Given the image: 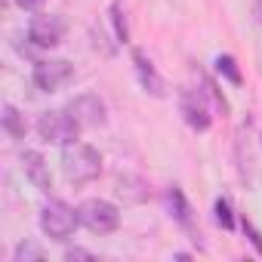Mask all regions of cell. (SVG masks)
I'll list each match as a JSON object with an SVG mask.
<instances>
[{"mask_svg": "<svg viewBox=\"0 0 262 262\" xmlns=\"http://www.w3.org/2000/svg\"><path fill=\"white\" fill-rule=\"evenodd\" d=\"M179 111H182V120L191 129H198V133L210 129V123H213L210 105H207V99H204L201 90H182L179 93Z\"/></svg>", "mask_w": 262, "mask_h": 262, "instance_id": "cell-7", "label": "cell"}, {"mask_svg": "<svg viewBox=\"0 0 262 262\" xmlns=\"http://www.w3.org/2000/svg\"><path fill=\"white\" fill-rule=\"evenodd\" d=\"M34 86L43 90V93H56L62 90L71 77H74V65L68 59H43L34 65Z\"/></svg>", "mask_w": 262, "mask_h": 262, "instance_id": "cell-5", "label": "cell"}, {"mask_svg": "<svg viewBox=\"0 0 262 262\" xmlns=\"http://www.w3.org/2000/svg\"><path fill=\"white\" fill-rule=\"evenodd\" d=\"M65 28L68 25H65V19L59 13H40L28 25V40L34 47H40V50H50V47H56L65 37Z\"/></svg>", "mask_w": 262, "mask_h": 262, "instance_id": "cell-6", "label": "cell"}, {"mask_svg": "<svg viewBox=\"0 0 262 262\" xmlns=\"http://www.w3.org/2000/svg\"><path fill=\"white\" fill-rule=\"evenodd\" d=\"M213 65H216V71H219L228 83H234V86L241 83V71H237V62H234L231 56H216V62H213Z\"/></svg>", "mask_w": 262, "mask_h": 262, "instance_id": "cell-15", "label": "cell"}, {"mask_svg": "<svg viewBox=\"0 0 262 262\" xmlns=\"http://www.w3.org/2000/svg\"><path fill=\"white\" fill-rule=\"evenodd\" d=\"M65 111H68L80 126H102V123H105V102H102L96 93H80V96H74V99L65 105Z\"/></svg>", "mask_w": 262, "mask_h": 262, "instance_id": "cell-8", "label": "cell"}, {"mask_svg": "<svg viewBox=\"0 0 262 262\" xmlns=\"http://www.w3.org/2000/svg\"><path fill=\"white\" fill-rule=\"evenodd\" d=\"M0 120H4V129H7V136L10 139H25L28 133V123H25V114L16 108V105H4V114H0Z\"/></svg>", "mask_w": 262, "mask_h": 262, "instance_id": "cell-13", "label": "cell"}, {"mask_svg": "<svg viewBox=\"0 0 262 262\" xmlns=\"http://www.w3.org/2000/svg\"><path fill=\"white\" fill-rule=\"evenodd\" d=\"M16 4H19L22 10H37V7L43 4V0H16Z\"/></svg>", "mask_w": 262, "mask_h": 262, "instance_id": "cell-20", "label": "cell"}, {"mask_svg": "<svg viewBox=\"0 0 262 262\" xmlns=\"http://www.w3.org/2000/svg\"><path fill=\"white\" fill-rule=\"evenodd\" d=\"M65 259L74 262V259H96V256H93L90 250H83V247H68V250H65Z\"/></svg>", "mask_w": 262, "mask_h": 262, "instance_id": "cell-19", "label": "cell"}, {"mask_svg": "<svg viewBox=\"0 0 262 262\" xmlns=\"http://www.w3.org/2000/svg\"><path fill=\"white\" fill-rule=\"evenodd\" d=\"M117 194L126 204H142V201H148V185L136 176H120L117 179Z\"/></svg>", "mask_w": 262, "mask_h": 262, "instance_id": "cell-11", "label": "cell"}, {"mask_svg": "<svg viewBox=\"0 0 262 262\" xmlns=\"http://www.w3.org/2000/svg\"><path fill=\"white\" fill-rule=\"evenodd\" d=\"M77 216H80V225L93 234H111L117 225H120V213L114 204L102 201V198H90L77 207Z\"/></svg>", "mask_w": 262, "mask_h": 262, "instance_id": "cell-4", "label": "cell"}, {"mask_svg": "<svg viewBox=\"0 0 262 262\" xmlns=\"http://www.w3.org/2000/svg\"><path fill=\"white\" fill-rule=\"evenodd\" d=\"M133 65H136V77H139V86H142L148 96H155V99L167 96V80L158 74V68L151 65V59H148L142 50H133Z\"/></svg>", "mask_w": 262, "mask_h": 262, "instance_id": "cell-9", "label": "cell"}, {"mask_svg": "<svg viewBox=\"0 0 262 262\" xmlns=\"http://www.w3.org/2000/svg\"><path fill=\"white\" fill-rule=\"evenodd\" d=\"M77 225H80V216H77V210L68 207L65 201H56V198H53V201H47V204L40 207V228H43L47 237L65 241V237L74 234Z\"/></svg>", "mask_w": 262, "mask_h": 262, "instance_id": "cell-2", "label": "cell"}, {"mask_svg": "<svg viewBox=\"0 0 262 262\" xmlns=\"http://www.w3.org/2000/svg\"><path fill=\"white\" fill-rule=\"evenodd\" d=\"M43 259H47V253H43V247L34 244V241H22V244L13 250V262H43Z\"/></svg>", "mask_w": 262, "mask_h": 262, "instance_id": "cell-14", "label": "cell"}, {"mask_svg": "<svg viewBox=\"0 0 262 262\" xmlns=\"http://www.w3.org/2000/svg\"><path fill=\"white\" fill-rule=\"evenodd\" d=\"M111 22H114L117 43H126V40H129V28H126V19H123V7H120V0H114V4H111Z\"/></svg>", "mask_w": 262, "mask_h": 262, "instance_id": "cell-16", "label": "cell"}, {"mask_svg": "<svg viewBox=\"0 0 262 262\" xmlns=\"http://www.w3.org/2000/svg\"><path fill=\"white\" fill-rule=\"evenodd\" d=\"M62 173L71 185H86L102 173V155L86 142L62 145Z\"/></svg>", "mask_w": 262, "mask_h": 262, "instance_id": "cell-1", "label": "cell"}, {"mask_svg": "<svg viewBox=\"0 0 262 262\" xmlns=\"http://www.w3.org/2000/svg\"><path fill=\"white\" fill-rule=\"evenodd\" d=\"M22 170H25V176L31 179V185L37 191H50L53 188V173H50V164L43 161L40 151H25L22 155Z\"/></svg>", "mask_w": 262, "mask_h": 262, "instance_id": "cell-10", "label": "cell"}, {"mask_svg": "<svg viewBox=\"0 0 262 262\" xmlns=\"http://www.w3.org/2000/svg\"><path fill=\"white\" fill-rule=\"evenodd\" d=\"M216 222L222 225V228H234V213H231V204H228V198H219L216 201Z\"/></svg>", "mask_w": 262, "mask_h": 262, "instance_id": "cell-17", "label": "cell"}, {"mask_svg": "<svg viewBox=\"0 0 262 262\" xmlns=\"http://www.w3.org/2000/svg\"><path fill=\"white\" fill-rule=\"evenodd\" d=\"M241 225H244V234H247V237L253 241V247H256V253H262V234H259V231L253 228V222H247V219H244Z\"/></svg>", "mask_w": 262, "mask_h": 262, "instance_id": "cell-18", "label": "cell"}, {"mask_svg": "<svg viewBox=\"0 0 262 262\" xmlns=\"http://www.w3.org/2000/svg\"><path fill=\"white\" fill-rule=\"evenodd\" d=\"M80 123L68 114V111H43L40 120H37V133L43 142H53V145H68V142H77L80 136Z\"/></svg>", "mask_w": 262, "mask_h": 262, "instance_id": "cell-3", "label": "cell"}, {"mask_svg": "<svg viewBox=\"0 0 262 262\" xmlns=\"http://www.w3.org/2000/svg\"><path fill=\"white\" fill-rule=\"evenodd\" d=\"M256 19L262 22V0H256Z\"/></svg>", "mask_w": 262, "mask_h": 262, "instance_id": "cell-21", "label": "cell"}, {"mask_svg": "<svg viewBox=\"0 0 262 262\" xmlns=\"http://www.w3.org/2000/svg\"><path fill=\"white\" fill-rule=\"evenodd\" d=\"M167 204H170V213H173V219L185 228V231H191V207H188V201H185V194H182V188H170L167 191Z\"/></svg>", "mask_w": 262, "mask_h": 262, "instance_id": "cell-12", "label": "cell"}]
</instances>
